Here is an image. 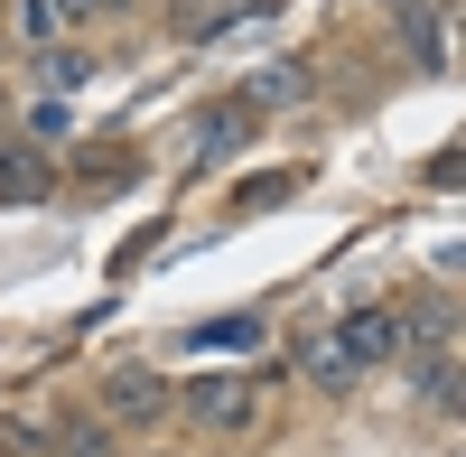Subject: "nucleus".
<instances>
[{"mask_svg":"<svg viewBox=\"0 0 466 457\" xmlns=\"http://www.w3.org/2000/svg\"><path fill=\"white\" fill-rule=\"evenodd\" d=\"M85 56H75V47H47V56H37V85H47V94H75V85H85Z\"/></svg>","mask_w":466,"mask_h":457,"instance_id":"7","label":"nucleus"},{"mask_svg":"<svg viewBox=\"0 0 466 457\" xmlns=\"http://www.w3.org/2000/svg\"><path fill=\"white\" fill-rule=\"evenodd\" d=\"M0 197H47V159L37 149H0Z\"/></svg>","mask_w":466,"mask_h":457,"instance_id":"5","label":"nucleus"},{"mask_svg":"<svg viewBox=\"0 0 466 457\" xmlns=\"http://www.w3.org/2000/svg\"><path fill=\"white\" fill-rule=\"evenodd\" d=\"M197 346H215V355H224V346H261V318H206Z\"/></svg>","mask_w":466,"mask_h":457,"instance_id":"8","label":"nucleus"},{"mask_svg":"<svg viewBox=\"0 0 466 457\" xmlns=\"http://www.w3.org/2000/svg\"><path fill=\"white\" fill-rule=\"evenodd\" d=\"M187 140H197V159H233V149L252 140V94H243V103H215V112H197V131H187Z\"/></svg>","mask_w":466,"mask_h":457,"instance_id":"4","label":"nucleus"},{"mask_svg":"<svg viewBox=\"0 0 466 457\" xmlns=\"http://www.w3.org/2000/svg\"><path fill=\"white\" fill-rule=\"evenodd\" d=\"M168 373H149V364H122V373H112V383H103V421H159V411H168Z\"/></svg>","mask_w":466,"mask_h":457,"instance_id":"3","label":"nucleus"},{"mask_svg":"<svg viewBox=\"0 0 466 457\" xmlns=\"http://www.w3.org/2000/svg\"><path fill=\"white\" fill-rule=\"evenodd\" d=\"M56 28H66V0H19V37L28 47H56Z\"/></svg>","mask_w":466,"mask_h":457,"instance_id":"6","label":"nucleus"},{"mask_svg":"<svg viewBox=\"0 0 466 457\" xmlns=\"http://www.w3.org/2000/svg\"><path fill=\"white\" fill-rule=\"evenodd\" d=\"M420 401H430V411L457 401V355H430V364H420Z\"/></svg>","mask_w":466,"mask_h":457,"instance_id":"9","label":"nucleus"},{"mask_svg":"<svg viewBox=\"0 0 466 457\" xmlns=\"http://www.w3.org/2000/svg\"><path fill=\"white\" fill-rule=\"evenodd\" d=\"M187 411H197L206 430H252L261 383H252V373H187Z\"/></svg>","mask_w":466,"mask_h":457,"instance_id":"2","label":"nucleus"},{"mask_svg":"<svg viewBox=\"0 0 466 457\" xmlns=\"http://www.w3.org/2000/svg\"><path fill=\"white\" fill-rule=\"evenodd\" d=\"M392 355H410V318L401 309H345L318 346L299 355V373H308V383H355V373L392 364Z\"/></svg>","mask_w":466,"mask_h":457,"instance_id":"1","label":"nucleus"},{"mask_svg":"<svg viewBox=\"0 0 466 457\" xmlns=\"http://www.w3.org/2000/svg\"><path fill=\"white\" fill-rule=\"evenodd\" d=\"M66 457H112V421H85V430H66Z\"/></svg>","mask_w":466,"mask_h":457,"instance_id":"10","label":"nucleus"}]
</instances>
